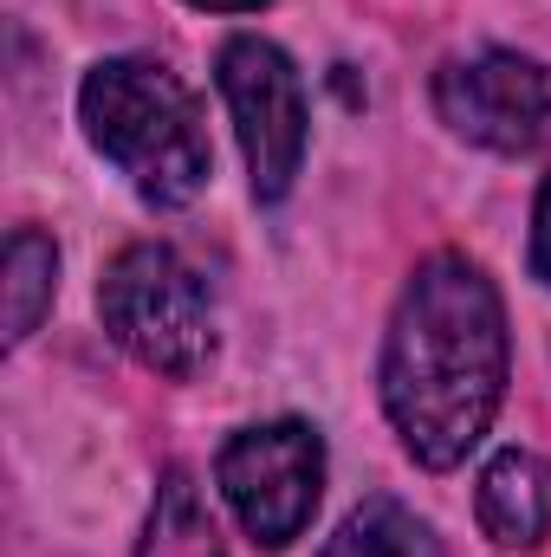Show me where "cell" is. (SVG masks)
<instances>
[{
	"mask_svg": "<svg viewBox=\"0 0 551 557\" xmlns=\"http://www.w3.org/2000/svg\"><path fill=\"white\" fill-rule=\"evenodd\" d=\"M506 396V311L493 278L434 253L409 278L383 344V409L421 467H461Z\"/></svg>",
	"mask_w": 551,
	"mask_h": 557,
	"instance_id": "cell-1",
	"label": "cell"
},
{
	"mask_svg": "<svg viewBox=\"0 0 551 557\" xmlns=\"http://www.w3.org/2000/svg\"><path fill=\"white\" fill-rule=\"evenodd\" d=\"M78 117H85L91 143L156 208L195 201L215 169L195 91L175 72H162L156 59H105L78 91Z\"/></svg>",
	"mask_w": 551,
	"mask_h": 557,
	"instance_id": "cell-2",
	"label": "cell"
},
{
	"mask_svg": "<svg viewBox=\"0 0 551 557\" xmlns=\"http://www.w3.org/2000/svg\"><path fill=\"white\" fill-rule=\"evenodd\" d=\"M98 311H105V331L156 376H195L215 350L208 285L162 240H137L111 260L98 285Z\"/></svg>",
	"mask_w": 551,
	"mask_h": 557,
	"instance_id": "cell-3",
	"label": "cell"
},
{
	"mask_svg": "<svg viewBox=\"0 0 551 557\" xmlns=\"http://www.w3.org/2000/svg\"><path fill=\"white\" fill-rule=\"evenodd\" d=\"M221 493L234 506V519L247 525L254 545L285 552L311 512H318V486H325V447L305 421H267L247 428L221 447Z\"/></svg>",
	"mask_w": 551,
	"mask_h": 557,
	"instance_id": "cell-4",
	"label": "cell"
},
{
	"mask_svg": "<svg viewBox=\"0 0 551 557\" xmlns=\"http://www.w3.org/2000/svg\"><path fill=\"white\" fill-rule=\"evenodd\" d=\"M221 98L234 111V131L254 169V195L279 201L305 162V85L292 72V59L273 39H228L221 46Z\"/></svg>",
	"mask_w": 551,
	"mask_h": 557,
	"instance_id": "cell-5",
	"label": "cell"
},
{
	"mask_svg": "<svg viewBox=\"0 0 551 557\" xmlns=\"http://www.w3.org/2000/svg\"><path fill=\"white\" fill-rule=\"evenodd\" d=\"M434 111L448 131H461L480 149L526 156L551 137V65L519 59V52L454 59L434 78Z\"/></svg>",
	"mask_w": 551,
	"mask_h": 557,
	"instance_id": "cell-6",
	"label": "cell"
},
{
	"mask_svg": "<svg viewBox=\"0 0 551 557\" xmlns=\"http://www.w3.org/2000/svg\"><path fill=\"white\" fill-rule=\"evenodd\" d=\"M480 525L493 545H539L551 525V467L526 447L493 454L480 473Z\"/></svg>",
	"mask_w": 551,
	"mask_h": 557,
	"instance_id": "cell-7",
	"label": "cell"
},
{
	"mask_svg": "<svg viewBox=\"0 0 551 557\" xmlns=\"http://www.w3.org/2000/svg\"><path fill=\"white\" fill-rule=\"evenodd\" d=\"M137 557H228L221 552V532H215V512L195 486V473H169L156 486V506H149V532H143Z\"/></svg>",
	"mask_w": 551,
	"mask_h": 557,
	"instance_id": "cell-8",
	"label": "cell"
},
{
	"mask_svg": "<svg viewBox=\"0 0 551 557\" xmlns=\"http://www.w3.org/2000/svg\"><path fill=\"white\" fill-rule=\"evenodd\" d=\"M318 557H441V552H434V532L415 519L409 506L370 499V506H357V512L338 525V539Z\"/></svg>",
	"mask_w": 551,
	"mask_h": 557,
	"instance_id": "cell-9",
	"label": "cell"
},
{
	"mask_svg": "<svg viewBox=\"0 0 551 557\" xmlns=\"http://www.w3.org/2000/svg\"><path fill=\"white\" fill-rule=\"evenodd\" d=\"M52 278H59V247L33 227L7 240V344H26L39 318L52 311Z\"/></svg>",
	"mask_w": 551,
	"mask_h": 557,
	"instance_id": "cell-10",
	"label": "cell"
},
{
	"mask_svg": "<svg viewBox=\"0 0 551 557\" xmlns=\"http://www.w3.org/2000/svg\"><path fill=\"white\" fill-rule=\"evenodd\" d=\"M532 273L551 285V175L539 188V214H532Z\"/></svg>",
	"mask_w": 551,
	"mask_h": 557,
	"instance_id": "cell-11",
	"label": "cell"
},
{
	"mask_svg": "<svg viewBox=\"0 0 551 557\" xmlns=\"http://www.w3.org/2000/svg\"><path fill=\"white\" fill-rule=\"evenodd\" d=\"M195 7H215V13H254V7H267V0H195Z\"/></svg>",
	"mask_w": 551,
	"mask_h": 557,
	"instance_id": "cell-12",
	"label": "cell"
}]
</instances>
